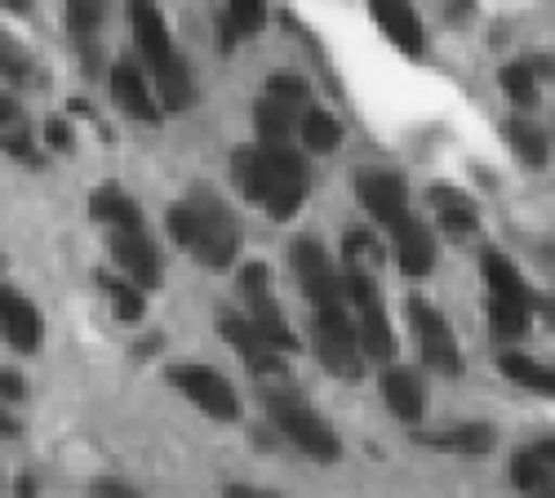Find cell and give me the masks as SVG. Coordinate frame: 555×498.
Returning <instances> with one entry per match:
<instances>
[{
	"instance_id": "1",
	"label": "cell",
	"mask_w": 555,
	"mask_h": 498,
	"mask_svg": "<svg viewBox=\"0 0 555 498\" xmlns=\"http://www.w3.org/2000/svg\"><path fill=\"white\" fill-rule=\"evenodd\" d=\"M245 196L262 201L271 209V218H294L302 196H307V161L285 148V143H267L262 152H241L231 156Z\"/></svg>"
},
{
	"instance_id": "2",
	"label": "cell",
	"mask_w": 555,
	"mask_h": 498,
	"mask_svg": "<svg viewBox=\"0 0 555 498\" xmlns=\"http://www.w3.org/2000/svg\"><path fill=\"white\" fill-rule=\"evenodd\" d=\"M169 237L192 250L205 267H231L241 250V218L231 214L218 196L196 192L188 205L169 209Z\"/></svg>"
},
{
	"instance_id": "3",
	"label": "cell",
	"mask_w": 555,
	"mask_h": 498,
	"mask_svg": "<svg viewBox=\"0 0 555 498\" xmlns=\"http://www.w3.org/2000/svg\"><path fill=\"white\" fill-rule=\"evenodd\" d=\"M311 343L320 366L338 379H360L364 370V347H360V325H351L347 303L343 307H315V325H311Z\"/></svg>"
},
{
	"instance_id": "4",
	"label": "cell",
	"mask_w": 555,
	"mask_h": 498,
	"mask_svg": "<svg viewBox=\"0 0 555 498\" xmlns=\"http://www.w3.org/2000/svg\"><path fill=\"white\" fill-rule=\"evenodd\" d=\"M267 414H271V423L281 427L298 449H307L311 459H338V436H334V427L320 419L307 400H298L294 392H267Z\"/></svg>"
},
{
	"instance_id": "5",
	"label": "cell",
	"mask_w": 555,
	"mask_h": 498,
	"mask_svg": "<svg viewBox=\"0 0 555 498\" xmlns=\"http://www.w3.org/2000/svg\"><path fill=\"white\" fill-rule=\"evenodd\" d=\"M169 383L188 396L192 405H201L209 419H218V423H236L241 419V396H236V387H231L218 370H209V366H173Z\"/></svg>"
},
{
	"instance_id": "6",
	"label": "cell",
	"mask_w": 555,
	"mask_h": 498,
	"mask_svg": "<svg viewBox=\"0 0 555 498\" xmlns=\"http://www.w3.org/2000/svg\"><path fill=\"white\" fill-rule=\"evenodd\" d=\"M289 258H294V271H298L302 294L311 298V307H343L347 303L343 277L334 271V263H330V254H325V245H320V241L298 237L294 250H289Z\"/></svg>"
},
{
	"instance_id": "7",
	"label": "cell",
	"mask_w": 555,
	"mask_h": 498,
	"mask_svg": "<svg viewBox=\"0 0 555 498\" xmlns=\"http://www.w3.org/2000/svg\"><path fill=\"white\" fill-rule=\"evenodd\" d=\"M241 290H245V303H249L254 325H258L275 347H281V352H294L298 339H294V330L285 325V311H281V303H275V294H271V271H267L262 263H249V267L241 271Z\"/></svg>"
},
{
	"instance_id": "8",
	"label": "cell",
	"mask_w": 555,
	"mask_h": 498,
	"mask_svg": "<svg viewBox=\"0 0 555 498\" xmlns=\"http://www.w3.org/2000/svg\"><path fill=\"white\" fill-rule=\"evenodd\" d=\"M409 321L418 330V343H423V356L427 366L440 370V374H457L462 370V356H457V339L449 334V321L427 303V298H409Z\"/></svg>"
},
{
	"instance_id": "9",
	"label": "cell",
	"mask_w": 555,
	"mask_h": 498,
	"mask_svg": "<svg viewBox=\"0 0 555 498\" xmlns=\"http://www.w3.org/2000/svg\"><path fill=\"white\" fill-rule=\"evenodd\" d=\"M218 330L222 339L236 347V356H245V366L254 374H281V347H275L258 325H254V316H236V311H218Z\"/></svg>"
},
{
	"instance_id": "10",
	"label": "cell",
	"mask_w": 555,
	"mask_h": 498,
	"mask_svg": "<svg viewBox=\"0 0 555 498\" xmlns=\"http://www.w3.org/2000/svg\"><path fill=\"white\" fill-rule=\"evenodd\" d=\"M356 196L360 205L383 218V222H396L400 214H409V192H404V178L391 174V169H360L356 174Z\"/></svg>"
},
{
	"instance_id": "11",
	"label": "cell",
	"mask_w": 555,
	"mask_h": 498,
	"mask_svg": "<svg viewBox=\"0 0 555 498\" xmlns=\"http://www.w3.org/2000/svg\"><path fill=\"white\" fill-rule=\"evenodd\" d=\"M112 258L125 277L138 285V290H152L160 285V258L152 250V241L138 232V228H116L112 232Z\"/></svg>"
},
{
	"instance_id": "12",
	"label": "cell",
	"mask_w": 555,
	"mask_h": 498,
	"mask_svg": "<svg viewBox=\"0 0 555 498\" xmlns=\"http://www.w3.org/2000/svg\"><path fill=\"white\" fill-rule=\"evenodd\" d=\"M391 232H396V263H400L404 277H427V271L436 267V241H431V232L413 214H400L391 222Z\"/></svg>"
},
{
	"instance_id": "13",
	"label": "cell",
	"mask_w": 555,
	"mask_h": 498,
	"mask_svg": "<svg viewBox=\"0 0 555 498\" xmlns=\"http://www.w3.org/2000/svg\"><path fill=\"white\" fill-rule=\"evenodd\" d=\"M0 330H5L14 352H36L40 347V311H36V303L0 285Z\"/></svg>"
},
{
	"instance_id": "14",
	"label": "cell",
	"mask_w": 555,
	"mask_h": 498,
	"mask_svg": "<svg viewBox=\"0 0 555 498\" xmlns=\"http://www.w3.org/2000/svg\"><path fill=\"white\" fill-rule=\"evenodd\" d=\"M129 18H133V36H138V50H143V59L156 67H165L173 59V40H169V27L160 18V10L152 5V0H129Z\"/></svg>"
},
{
	"instance_id": "15",
	"label": "cell",
	"mask_w": 555,
	"mask_h": 498,
	"mask_svg": "<svg viewBox=\"0 0 555 498\" xmlns=\"http://www.w3.org/2000/svg\"><path fill=\"white\" fill-rule=\"evenodd\" d=\"M369 14L383 23V31L400 44L404 54H423V18L413 10V0H369Z\"/></svg>"
},
{
	"instance_id": "16",
	"label": "cell",
	"mask_w": 555,
	"mask_h": 498,
	"mask_svg": "<svg viewBox=\"0 0 555 498\" xmlns=\"http://www.w3.org/2000/svg\"><path fill=\"white\" fill-rule=\"evenodd\" d=\"M383 396H387V405H391V414L400 419V423H423V410H427V387H423V379L413 374V370H404V366H396V370H387V379H383Z\"/></svg>"
},
{
	"instance_id": "17",
	"label": "cell",
	"mask_w": 555,
	"mask_h": 498,
	"mask_svg": "<svg viewBox=\"0 0 555 498\" xmlns=\"http://www.w3.org/2000/svg\"><path fill=\"white\" fill-rule=\"evenodd\" d=\"M112 99L133 116V120H160V107H156V99H152V89H147V80H143V72H138L133 63H116L112 67Z\"/></svg>"
},
{
	"instance_id": "18",
	"label": "cell",
	"mask_w": 555,
	"mask_h": 498,
	"mask_svg": "<svg viewBox=\"0 0 555 498\" xmlns=\"http://www.w3.org/2000/svg\"><path fill=\"white\" fill-rule=\"evenodd\" d=\"M493 440H498V432L489 423H462L449 432H418V445L444 449V455H485V449H493Z\"/></svg>"
},
{
	"instance_id": "19",
	"label": "cell",
	"mask_w": 555,
	"mask_h": 498,
	"mask_svg": "<svg viewBox=\"0 0 555 498\" xmlns=\"http://www.w3.org/2000/svg\"><path fill=\"white\" fill-rule=\"evenodd\" d=\"M356 311H360V347H364V356L391 360L396 356V334H391V321H387V311H383V298L364 303Z\"/></svg>"
},
{
	"instance_id": "20",
	"label": "cell",
	"mask_w": 555,
	"mask_h": 498,
	"mask_svg": "<svg viewBox=\"0 0 555 498\" xmlns=\"http://www.w3.org/2000/svg\"><path fill=\"white\" fill-rule=\"evenodd\" d=\"M89 214L99 222H112V228H143V214H138V201L125 196L120 188H99L89 196Z\"/></svg>"
},
{
	"instance_id": "21",
	"label": "cell",
	"mask_w": 555,
	"mask_h": 498,
	"mask_svg": "<svg viewBox=\"0 0 555 498\" xmlns=\"http://www.w3.org/2000/svg\"><path fill=\"white\" fill-rule=\"evenodd\" d=\"M431 205H436V214H440V222H444L449 237L476 232V205L462 196V192H453V188H431Z\"/></svg>"
},
{
	"instance_id": "22",
	"label": "cell",
	"mask_w": 555,
	"mask_h": 498,
	"mask_svg": "<svg viewBox=\"0 0 555 498\" xmlns=\"http://www.w3.org/2000/svg\"><path fill=\"white\" fill-rule=\"evenodd\" d=\"M498 366H502V374L512 379V383H520V387H529V392H538V396H555V370L538 366V360H529V356H520V352H502Z\"/></svg>"
},
{
	"instance_id": "23",
	"label": "cell",
	"mask_w": 555,
	"mask_h": 498,
	"mask_svg": "<svg viewBox=\"0 0 555 498\" xmlns=\"http://www.w3.org/2000/svg\"><path fill=\"white\" fill-rule=\"evenodd\" d=\"M489 321H493V334H502V339H520V334L529 330V298L489 294Z\"/></svg>"
},
{
	"instance_id": "24",
	"label": "cell",
	"mask_w": 555,
	"mask_h": 498,
	"mask_svg": "<svg viewBox=\"0 0 555 498\" xmlns=\"http://www.w3.org/2000/svg\"><path fill=\"white\" fill-rule=\"evenodd\" d=\"M254 125H258V139L262 143H285L289 129H294V103H281V99H262L254 107Z\"/></svg>"
},
{
	"instance_id": "25",
	"label": "cell",
	"mask_w": 555,
	"mask_h": 498,
	"mask_svg": "<svg viewBox=\"0 0 555 498\" xmlns=\"http://www.w3.org/2000/svg\"><path fill=\"white\" fill-rule=\"evenodd\" d=\"M302 143H307V152H334L338 143H343V125L325 112V107H307V116H302Z\"/></svg>"
},
{
	"instance_id": "26",
	"label": "cell",
	"mask_w": 555,
	"mask_h": 498,
	"mask_svg": "<svg viewBox=\"0 0 555 498\" xmlns=\"http://www.w3.org/2000/svg\"><path fill=\"white\" fill-rule=\"evenodd\" d=\"M99 285L107 290V298H112V307H116V316H120L125 325L143 321V311H147V307H143V294H138V285L125 277V271H120V277H107V271H103Z\"/></svg>"
},
{
	"instance_id": "27",
	"label": "cell",
	"mask_w": 555,
	"mask_h": 498,
	"mask_svg": "<svg viewBox=\"0 0 555 498\" xmlns=\"http://www.w3.org/2000/svg\"><path fill=\"white\" fill-rule=\"evenodd\" d=\"M156 80H160V103L165 112H182L192 103V80H188V67H182V59L173 54L165 67H156Z\"/></svg>"
},
{
	"instance_id": "28",
	"label": "cell",
	"mask_w": 555,
	"mask_h": 498,
	"mask_svg": "<svg viewBox=\"0 0 555 498\" xmlns=\"http://www.w3.org/2000/svg\"><path fill=\"white\" fill-rule=\"evenodd\" d=\"M485 281H489V294H506V298H529V285L520 271L506 263L498 250L485 254Z\"/></svg>"
},
{
	"instance_id": "29",
	"label": "cell",
	"mask_w": 555,
	"mask_h": 498,
	"mask_svg": "<svg viewBox=\"0 0 555 498\" xmlns=\"http://www.w3.org/2000/svg\"><path fill=\"white\" fill-rule=\"evenodd\" d=\"M502 89H506V99H512L516 107H533L538 103V76L525 63L502 67Z\"/></svg>"
},
{
	"instance_id": "30",
	"label": "cell",
	"mask_w": 555,
	"mask_h": 498,
	"mask_svg": "<svg viewBox=\"0 0 555 498\" xmlns=\"http://www.w3.org/2000/svg\"><path fill=\"white\" fill-rule=\"evenodd\" d=\"M512 148H516V156L525 161V165H546V139H542V129H533L529 120H516L512 125Z\"/></svg>"
},
{
	"instance_id": "31",
	"label": "cell",
	"mask_w": 555,
	"mask_h": 498,
	"mask_svg": "<svg viewBox=\"0 0 555 498\" xmlns=\"http://www.w3.org/2000/svg\"><path fill=\"white\" fill-rule=\"evenodd\" d=\"M227 18L236 23V31L254 36L267 23V0H227Z\"/></svg>"
},
{
	"instance_id": "32",
	"label": "cell",
	"mask_w": 555,
	"mask_h": 498,
	"mask_svg": "<svg viewBox=\"0 0 555 498\" xmlns=\"http://www.w3.org/2000/svg\"><path fill=\"white\" fill-rule=\"evenodd\" d=\"M103 5H107V0H67V27L76 36H89L103 23Z\"/></svg>"
},
{
	"instance_id": "33",
	"label": "cell",
	"mask_w": 555,
	"mask_h": 498,
	"mask_svg": "<svg viewBox=\"0 0 555 498\" xmlns=\"http://www.w3.org/2000/svg\"><path fill=\"white\" fill-rule=\"evenodd\" d=\"M267 94L298 107V103H307V80H302L298 72H271V76H267Z\"/></svg>"
},
{
	"instance_id": "34",
	"label": "cell",
	"mask_w": 555,
	"mask_h": 498,
	"mask_svg": "<svg viewBox=\"0 0 555 498\" xmlns=\"http://www.w3.org/2000/svg\"><path fill=\"white\" fill-rule=\"evenodd\" d=\"M0 76H10V80H31V59L18 50V44L0 31Z\"/></svg>"
},
{
	"instance_id": "35",
	"label": "cell",
	"mask_w": 555,
	"mask_h": 498,
	"mask_svg": "<svg viewBox=\"0 0 555 498\" xmlns=\"http://www.w3.org/2000/svg\"><path fill=\"white\" fill-rule=\"evenodd\" d=\"M546 472H551V468H546L538 455H516V459H512V481H516L520 489H542V485H546Z\"/></svg>"
},
{
	"instance_id": "36",
	"label": "cell",
	"mask_w": 555,
	"mask_h": 498,
	"mask_svg": "<svg viewBox=\"0 0 555 498\" xmlns=\"http://www.w3.org/2000/svg\"><path fill=\"white\" fill-rule=\"evenodd\" d=\"M343 254H347V267H360V271H369L378 263V245H374V237H364V232H351L343 241Z\"/></svg>"
},
{
	"instance_id": "37",
	"label": "cell",
	"mask_w": 555,
	"mask_h": 498,
	"mask_svg": "<svg viewBox=\"0 0 555 498\" xmlns=\"http://www.w3.org/2000/svg\"><path fill=\"white\" fill-rule=\"evenodd\" d=\"M0 148H5L10 156H18V161H27V165H36L40 156H36V148H31V139H27V129H10L5 139H0Z\"/></svg>"
},
{
	"instance_id": "38",
	"label": "cell",
	"mask_w": 555,
	"mask_h": 498,
	"mask_svg": "<svg viewBox=\"0 0 555 498\" xmlns=\"http://www.w3.org/2000/svg\"><path fill=\"white\" fill-rule=\"evenodd\" d=\"M44 139H50V148H54V152H67V148H72V129H67V120H59V116H54L50 125H44Z\"/></svg>"
},
{
	"instance_id": "39",
	"label": "cell",
	"mask_w": 555,
	"mask_h": 498,
	"mask_svg": "<svg viewBox=\"0 0 555 498\" xmlns=\"http://www.w3.org/2000/svg\"><path fill=\"white\" fill-rule=\"evenodd\" d=\"M0 396H5V400H23L27 396V383L14 370H0Z\"/></svg>"
},
{
	"instance_id": "40",
	"label": "cell",
	"mask_w": 555,
	"mask_h": 498,
	"mask_svg": "<svg viewBox=\"0 0 555 498\" xmlns=\"http://www.w3.org/2000/svg\"><path fill=\"white\" fill-rule=\"evenodd\" d=\"M18 120V107H14V99H5V94H0V129H10Z\"/></svg>"
},
{
	"instance_id": "41",
	"label": "cell",
	"mask_w": 555,
	"mask_h": 498,
	"mask_svg": "<svg viewBox=\"0 0 555 498\" xmlns=\"http://www.w3.org/2000/svg\"><path fill=\"white\" fill-rule=\"evenodd\" d=\"M533 455H538V459H542L546 468H555V440H542V445L533 449Z\"/></svg>"
},
{
	"instance_id": "42",
	"label": "cell",
	"mask_w": 555,
	"mask_h": 498,
	"mask_svg": "<svg viewBox=\"0 0 555 498\" xmlns=\"http://www.w3.org/2000/svg\"><path fill=\"white\" fill-rule=\"evenodd\" d=\"M0 432H5V436H14V432H18V423H14L5 410H0Z\"/></svg>"
},
{
	"instance_id": "43",
	"label": "cell",
	"mask_w": 555,
	"mask_h": 498,
	"mask_svg": "<svg viewBox=\"0 0 555 498\" xmlns=\"http://www.w3.org/2000/svg\"><path fill=\"white\" fill-rule=\"evenodd\" d=\"M0 5H10V10H31V0H0Z\"/></svg>"
},
{
	"instance_id": "44",
	"label": "cell",
	"mask_w": 555,
	"mask_h": 498,
	"mask_svg": "<svg viewBox=\"0 0 555 498\" xmlns=\"http://www.w3.org/2000/svg\"><path fill=\"white\" fill-rule=\"evenodd\" d=\"M0 267H5V258H0Z\"/></svg>"
},
{
	"instance_id": "45",
	"label": "cell",
	"mask_w": 555,
	"mask_h": 498,
	"mask_svg": "<svg viewBox=\"0 0 555 498\" xmlns=\"http://www.w3.org/2000/svg\"><path fill=\"white\" fill-rule=\"evenodd\" d=\"M551 316H555V311H551Z\"/></svg>"
}]
</instances>
